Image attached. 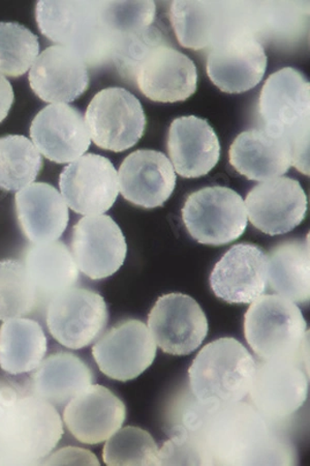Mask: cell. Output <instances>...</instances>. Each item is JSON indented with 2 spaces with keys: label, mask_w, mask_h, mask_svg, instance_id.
I'll return each instance as SVG.
<instances>
[{
  "label": "cell",
  "mask_w": 310,
  "mask_h": 466,
  "mask_svg": "<svg viewBox=\"0 0 310 466\" xmlns=\"http://www.w3.org/2000/svg\"><path fill=\"white\" fill-rule=\"evenodd\" d=\"M121 195L144 208L163 207L176 187V175L167 156L139 149L128 155L118 172Z\"/></svg>",
  "instance_id": "20"
},
{
  "label": "cell",
  "mask_w": 310,
  "mask_h": 466,
  "mask_svg": "<svg viewBox=\"0 0 310 466\" xmlns=\"http://www.w3.org/2000/svg\"><path fill=\"white\" fill-rule=\"evenodd\" d=\"M233 404L219 413L211 426L210 451L215 454L218 463L246 464L245 456L251 455L255 448L259 449L266 435V427L252 409Z\"/></svg>",
  "instance_id": "25"
},
{
  "label": "cell",
  "mask_w": 310,
  "mask_h": 466,
  "mask_svg": "<svg viewBox=\"0 0 310 466\" xmlns=\"http://www.w3.org/2000/svg\"><path fill=\"white\" fill-rule=\"evenodd\" d=\"M218 5L205 2L173 3L171 21L181 46L199 50L215 43L221 27Z\"/></svg>",
  "instance_id": "30"
},
{
  "label": "cell",
  "mask_w": 310,
  "mask_h": 466,
  "mask_svg": "<svg viewBox=\"0 0 310 466\" xmlns=\"http://www.w3.org/2000/svg\"><path fill=\"white\" fill-rule=\"evenodd\" d=\"M39 51V39L27 27L0 22V74L22 76L33 66Z\"/></svg>",
  "instance_id": "34"
},
{
  "label": "cell",
  "mask_w": 310,
  "mask_h": 466,
  "mask_svg": "<svg viewBox=\"0 0 310 466\" xmlns=\"http://www.w3.org/2000/svg\"><path fill=\"white\" fill-rule=\"evenodd\" d=\"M29 84L45 102H73L88 88L87 66L77 52L55 45L36 57L29 72Z\"/></svg>",
  "instance_id": "21"
},
{
  "label": "cell",
  "mask_w": 310,
  "mask_h": 466,
  "mask_svg": "<svg viewBox=\"0 0 310 466\" xmlns=\"http://www.w3.org/2000/svg\"><path fill=\"white\" fill-rule=\"evenodd\" d=\"M37 299L39 295L24 263L0 261V320L25 317L34 311Z\"/></svg>",
  "instance_id": "32"
},
{
  "label": "cell",
  "mask_w": 310,
  "mask_h": 466,
  "mask_svg": "<svg viewBox=\"0 0 310 466\" xmlns=\"http://www.w3.org/2000/svg\"><path fill=\"white\" fill-rule=\"evenodd\" d=\"M103 4L81 2H39L35 7L37 25L44 35L70 48L85 59L92 54L102 26Z\"/></svg>",
  "instance_id": "18"
},
{
  "label": "cell",
  "mask_w": 310,
  "mask_h": 466,
  "mask_svg": "<svg viewBox=\"0 0 310 466\" xmlns=\"http://www.w3.org/2000/svg\"><path fill=\"white\" fill-rule=\"evenodd\" d=\"M126 409L107 388L89 386L64 410V423L73 437L86 445L108 441L125 423Z\"/></svg>",
  "instance_id": "19"
},
{
  "label": "cell",
  "mask_w": 310,
  "mask_h": 466,
  "mask_svg": "<svg viewBox=\"0 0 310 466\" xmlns=\"http://www.w3.org/2000/svg\"><path fill=\"white\" fill-rule=\"evenodd\" d=\"M73 257L78 268L92 280L115 275L123 267L127 246L123 231L110 216L82 218L73 228Z\"/></svg>",
  "instance_id": "11"
},
{
  "label": "cell",
  "mask_w": 310,
  "mask_h": 466,
  "mask_svg": "<svg viewBox=\"0 0 310 466\" xmlns=\"http://www.w3.org/2000/svg\"><path fill=\"white\" fill-rule=\"evenodd\" d=\"M47 352V337L36 321L5 320L0 327V368L11 375L32 372Z\"/></svg>",
  "instance_id": "29"
},
{
  "label": "cell",
  "mask_w": 310,
  "mask_h": 466,
  "mask_svg": "<svg viewBox=\"0 0 310 466\" xmlns=\"http://www.w3.org/2000/svg\"><path fill=\"white\" fill-rule=\"evenodd\" d=\"M183 220L196 242L223 246L244 235L247 212L244 199L230 187H206L187 198Z\"/></svg>",
  "instance_id": "5"
},
{
  "label": "cell",
  "mask_w": 310,
  "mask_h": 466,
  "mask_svg": "<svg viewBox=\"0 0 310 466\" xmlns=\"http://www.w3.org/2000/svg\"><path fill=\"white\" fill-rule=\"evenodd\" d=\"M47 464H95L98 465L100 462L96 460V457L87 450H82L80 448H65L59 451L55 455H53Z\"/></svg>",
  "instance_id": "35"
},
{
  "label": "cell",
  "mask_w": 310,
  "mask_h": 466,
  "mask_svg": "<svg viewBox=\"0 0 310 466\" xmlns=\"http://www.w3.org/2000/svg\"><path fill=\"white\" fill-rule=\"evenodd\" d=\"M155 343L172 356L191 355L208 334V320L201 306L190 296L169 293L156 300L148 317Z\"/></svg>",
  "instance_id": "8"
},
{
  "label": "cell",
  "mask_w": 310,
  "mask_h": 466,
  "mask_svg": "<svg viewBox=\"0 0 310 466\" xmlns=\"http://www.w3.org/2000/svg\"><path fill=\"white\" fill-rule=\"evenodd\" d=\"M85 122L95 145L115 153L137 145L147 124L141 102L121 87L98 92L88 105Z\"/></svg>",
  "instance_id": "6"
},
{
  "label": "cell",
  "mask_w": 310,
  "mask_h": 466,
  "mask_svg": "<svg viewBox=\"0 0 310 466\" xmlns=\"http://www.w3.org/2000/svg\"><path fill=\"white\" fill-rule=\"evenodd\" d=\"M259 114L265 131L290 146L293 167L309 175L310 86L305 75L285 67L262 87Z\"/></svg>",
  "instance_id": "1"
},
{
  "label": "cell",
  "mask_w": 310,
  "mask_h": 466,
  "mask_svg": "<svg viewBox=\"0 0 310 466\" xmlns=\"http://www.w3.org/2000/svg\"><path fill=\"white\" fill-rule=\"evenodd\" d=\"M103 460L108 465H160L157 445L151 434L139 427H125L105 442Z\"/></svg>",
  "instance_id": "33"
},
{
  "label": "cell",
  "mask_w": 310,
  "mask_h": 466,
  "mask_svg": "<svg viewBox=\"0 0 310 466\" xmlns=\"http://www.w3.org/2000/svg\"><path fill=\"white\" fill-rule=\"evenodd\" d=\"M167 147L173 167L185 178L207 176L221 157V145L214 127L195 116L173 120Z\"/></svg>",
  "instance_id": "22"
},
{
  "label": "cell",
  "mask_w": 310,
  "mask_h": 466,
  "mask_svg": "<svg viewBox=\"0 0 310 466\" xmlns=\"http://www.w3.org/2000/svg\"><path fill=\"white\" fill-rule=\"evenodd\" d=\"M307 197L298 180L279 177L264 180L247 194V218L265 235H285L305 219Z\"/></svg>",
  "instance_id": "12"
},
{
  "label": "cell",
  "mask_w": 310,
  "mask_h": 466,
  "mask_svg": "<svg viewBox=\"0 0 310 466\" xmlns=\"http://www.w3.org/2000/svg\"><path fill=\"white\" fill-rule=\"evenodd\" d=\"M37 150L58 164L74 162L90 147V134L81 112L65 103L42 109L30 127Z\"/></svg>",
  "instance_id": "16"
},
{
  "label": "cell",
  "mask_w": 310,
  "mask_h": 466,
  "mask_svg": "<svg viewBox=\"0 0 310 466\" xmlns=\"http://www.w3.org/2000/svg\"><path fill=\"white\" fill-rule=\"evenodd\" d=\"M43 167L42 156L25 137L9 135L0 138V187L20 191L32 185Z\"/></svg>",
  "instance_id": "31"
},
{
  "label": "cell",
  "mask_w": 310,
  "mask_h": 466,
  "mask_svg": "<svg viewBox=\"0 0 310 466\" xmlns=\"http://www.w3.org/2000/svg\"><path fill=\"white\" fill-rule=\"evenodd\" d=\"M268 257L270 289L292 302L308 303L310 297L309 239H289L271 250Z\"/></svg>",
  "instance_id": "28"
},
{
  "label": "cell",
  "mask_w": 310,
  "mask_h": 466,
  "mask_svg": "<svg viewBox=\"0 0 310 466\" xmlns=\"http://www.w3.org/2000/svg\"><path fill=\"white\" fill-rule=\"evenodd\" d=\"M63 434V420L53 404L13 389L0 420V463L39 461L57 446Z\"/></svg>",
  "instance_id": "2"
},
{
  "label": "cell",
  "mask_w": 310,
  "mask_h": 466,
  "mask_svg": "<svg viewBox=\"0 0 310 466\" xmlns=\"http://www.w3.org/2000/svg\"><path fill=\"white\" fill-rule=\"evenodd\" d=\"M135 80L141 93L151 101L184 102L195 93L198 72L190 57L162 45L144 56Z\"/></svg>",
  "instance_id": "17"
},
{
  "label": "cell",
  "mask_w": 310,
  "mask_h": 466,
  "mask_svg": "<svg viewBox=\"0 0 310 466\" xmlns=\"http://www.w3.org/2000/svg\"><path fill=\"white\" fill-rule=\"evenodd\" d=\"M14 102V90L10 81L0 74V123L9 115Z\"/></svg>",
  "instance_id": "36"
},
{
  "label": "cell",
  "mask_w": 310,
  "mask_h": 466,
  "mask_svg": "<svg viewBox=\"0 0 310 466\" xmlns=\"http://www.w3.org/2000/svg\"><path fill=\"white\" fill-rule=\"evenodd\" d=\"M25 267L39 299H53L73 289L79 279V268L73 254L62 242L30 246L25 254Z\"/></svg>",
  "instance_id": "27"
},
{
  "label": "cell",
  "mask_w": 310,
  "mask_h": 466,
  "mask_svg": "<svg viewBox=\"0 0 310 466\" xmlns=\"http://www.w3.org/2000/svg\"><path fill=\"white\" fill-rule=\"evenodd\" d=\"M245 335L263 360L306 362V321L299 307L282 296L265 295L254 300L245 313Z\"/></svg>",
  "instance_id": "3"
},
{
  "label": "cell",
  "mask_w": 310,
  "mask_h": 466,
  "mask_svg": "<svg viewBox=\"0 0 310 466\" xmlns=\"http://www.w3.org/2000/svg\"><path fill=\"white\" fill-rule=\"evenodd\" d=\"M229 155L230 164L238 174L258 182L282 177L293 167L290 146L264 129L239 134Z\"/></svg>",
  "instance_id": "24"
},
{
  "label": "cell",
  "mask_w": 310,
  "mask_h": 466,
  "mask_svg": "<svg viewBox=\"0 0 310 466\" xmlns=\"http://www.w3.org/2000/svg\"><path fill=\"white\" fill-rule=\"evenodd\" d=\"M93 356L105 377L128 381L137 379L153 365L156 343L145 323L126 319L98 339Z\"/></svg>",
  "instance_id": "9"
},
{
  "label": "cell",
  "mask_w": 310,
  "mask_h": 466,
  "mask_svg": "<svg viewBox=\"0 0 310 466\" xmlns=\"http://www.w3.org/2000/svg\"><path fill=\"white\" fill-rule=\"evenodd\" d=\"M33 394L53 405H63L93 385L92 370L71 352H56L35 368L32 374Z\"/></svg>",
  "instance_id": "26"
},
{
  "label": "cell",
  "mask_w": 310,
  "mask_h": 466,
  "mask_svg": "<svg viewBox=\"0 0 310 466\" xmlns=\"http://www.w3.org/2000/svg\"><path fill=\"white\" fill-rule=\"evenodd\" d=\"M215 295L229 304H251L268 284V257L253 244L233 246L210 275Z\"/></svg>",
  "instance_id": "14"
},
{
  "label": "cell",
  "mask_w": 310,
  "mask_h": 466,
  "mask_svg": "<svg viewBox=\"0 0 310 466\" xmlns=\"http://www.w3.org/2000/svg\"><path fill=\"white\" fill-rule=\"evenodd\" d=\"M65 204L75 213L102 215L115 204L119 194L118 175L108 157L87 154L67 165L59 177Z\"/></svg>",
  "instance_id": "10"
},
{
  "label": "cell",
  "mask_w": 310,
  "mask_h": 466,
  "mask_svg": "<svg viewBox=\"0 0 310 466\" xmlns=\"http://www.w3.org/2000/svg\"><path fill=\"white\" fill-rule=\"evenodd\" d=\"M13 392L11 388L0 387V420L3 419Z\"/></svg>",
  "instance_id": "37"
},
{
  "label": "cell",
  "mask_w": 310,
  "mask_h": 466,
  "mask_svg": "<svg viewBox=\"0 0 310 466\" xmlns=\"http://www.w3.org/2000/svg\"><path fill=\"white\" fill-rule=\"evenodd\" d=\"M109 320L107 304L98 293L71 289L53 298L47 311L50 334L63 347L82 350L100 337Z\"/></svg>",
  "instance_id": "7"
},
{
  "label": "cell",
  "mask_w": 310,
  "mask_h": 466,
  "mask_svg": "<svg viewBox=\"0 0 310 466\" xmlns=\"http://www.w3.org/2000/svg\"><path fill=\"white\" fill-rule=\"evenodd\" d=\"M267 67V56L252 35L235 34L214 44L207 74L214 85L228 94H242L258 86Z\"/></svg>",
  "instance_id": "13"
},
{
  "label": "cell",
  "mask_w": 310,
  "mask_h": 466,
  "mask_svg": "<svg viewBox=\"0 0 310 466\" xmlns=\"http://www.w3.org/2000/svg\"><path fill=\"white\" fill-rule=\"evenodd\" d=\"M302 365L295 360H263L256 364L248 394L262 415L285 419L305 404L308 380Z\"/></svg>",
  "instance_id": "15"
},
{
  "label": "cell",
  "mask_w": 310,
  "mask_h": 466,
  "mask_svg": "<svg viewBox=\"0 0 310 466\" xmlns=\"http://www.w3.org/2000/svg\"><path fill=\"white\" fill-rule=\"evenodd\" d=\"M256 364L251 352L234 338H221L204 347L190 370L192 392L210 407L237 403L251 390Z\"/></svg>",
  "instance_id": "4"
},
{
  "label": "cell",
  "mask_w": 310,
  "mask_h": 466,
  "mask_svg": "<svg viewBox=\"0 0 310 466\" xmlns=\"http://www.w3.org/2000/svg\"><path fill=\"white\" fill-rule=\"evenodd\" d=\"M16 212L22 231L34 244L55 242L69 224V208L55 187L35 183L20 190Z\"/></svg>",
  "instance_id": "23"
}]
</instances>
